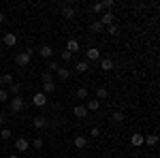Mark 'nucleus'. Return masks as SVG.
Listing matches in <instances>:
<instances>
[{
	"label": "nucleus",
	"instance_id": "f257e3e1",
	"mask_svg": "<svg viewBox=\"0 0 160 158\" xmlns=\"http://www.w3.org/2000/svg\"><path fill=\"white\" fill-rule=\"evenodd\" d=\"M32 54H34V49H26L22 54H17V56H15V64H17V66H28L30 60H32Z\"/></svg>",
	"mask_w": 160,
	"mask_h": 158
},
{
	"label": "nucleus",
	"instance_id": "f03ea898",
	"mask_svg": "<svg viewBox=\"0 0 160 158\" xmlns=\"http://www.w3.org/2000/svg\"><path fill=\"white\" fill-rule=\"evenodd\" d=\"M9 100H11V111H13V113H19V111H24L26 103H24V98H22V96H11Z\"/></svg>",
	"mask_w": 160,
	"mask_h": 158
},
{
	"label": "nucleus",
	"instance_id": "7ed1b4c3",
	"mask_svg": "<svg viewBox=\"0 0 160 158\" xmlns=\"http://www.w3.org/2000/svg\"><path fill=\"white\" fill-rule=\"evenodd\" d=\"M32 103H34V107H45L49 100H47V94H43V92H37V94L32 96Z\"/></svg>",
	"mask_w": 160,
	"mask_h": 158
},
{
	"label": "nucleus",
	"instance_id": "20e7f679",
	"mask_svg": "<svg viewBox=\"0 0 160 158\" xmlns=\"http://www.w3.org/2000/svg\"><path fill=\"white\" fill-rule=\"evenodd\" d=\"M86 58L90 62H96V60H100V49H96V47H90L86 51Z\"/></svg>",
	"mask_w": 160,
	"mask_h": 158
},
{
	"label": "nucleus",
	"instance_id": "39448f33",
	"mask_svg": "<svg viewBox=\"0 0 160 158\" xmlns=\"http://www.w3.org/2000/svg\"><path fill=\"white\" fill-rule=\"evenodd\" d=\"M38 56H41V58H45V60H49L51 56H53V49H51L49 45H43V47L38 49Z\"/></svg>",
	"mask_w": 160,
	"mask_h": 158
},
{
	"label": "nucleus",
	"instance_id": "423d86ee",
	"mask_svg": "<svg viewBox=\"0 0 160 158\" xmlns=\"http://www.w3.org/2000/svg\"><path fill=\"white\" fill-rule=\"evenodd\" d=\"M73 113H75V118H79V120H86V115H88V109L83 107V105H77L73 109Z\"/></svg>",
	"mask_w": 160,
	"mask_h": 158
},
{
	"label": "nucleus",
	"instance_id": "0eeeda50",
	"mask_svg": "<svg viewBox=\"0 0 160 158\" xmlns=\"http://www.w3.org/2000/svg\"><path fill=\"white\" fill-rule=\"evenodd\" d=\"M15 150H17V152H26V150H28V139H26V137H19V139L15 141Z\"/></svg>",
	"mask_w": 160,
	"mask_h": 158
},
{
	"label": "nucleus",
	"instance_id": "6e6552de",
	"mask_svg": "<svg viewBox=\"0 0 160 158\" xmlns=\"http://www.w3.org/2000/svg\"><path fill=\"white\" fill-rule=\"evenodd\" d=\"M98 22H100L102 26H105V28H107V26H111V24H113V13H111V11L102 13V17H100Z\"/></svg>",
	"mask_w": 160,
	"mask_h": 158
},
{
	"label": "nucleus",
	"instance_id": "1a4fd4ad",
	"mask_svg": "<svg viewBox=\"0 0 160 158\" xmlns=\"http://www.w3.org/2000/svg\"><path fill=\"white\" fill-rule=\"evenodd\" d=\"M2 41H4V45H7V47H15V45H17V37L11 34V32H9V34H4Z\"/></svg>",
	"mask_w": 160,
	"mask_h": 158
},
{
	"label": "nucleus",
	"instance_id": "9d476101",
	"mask_svg": "<svg viewBox=\"0 0 160 158\" xmlns=\"http://www.w3.org/2000/svg\"><path fill=\"white\" fill-rule=\"evenodd\" d=\"M66 51H68V54H75V51H79V41L71 38V41L66 43Z\"/></svg>",
	"mask_w": 160,
	"mask_h": 158
},
{
	"label": "nucleus",
	"instance_id": "9b49d317",
	"mask_svg": "<svg viewBox=\"0 0 160 158\" xmlns=\"http://www.w3.org/2000/svg\"><path fill=\"white\" fill-rule=\"evenodd\" d=\"M130 143H132V145H135V147H141V145H143V135L135 133V135H132V137H130Z\"/></svg>",
	"mask_w": 160,
	"mask_h": 158
},
{
	"label": "nucleus",
	"instance_id": "f8f14e48",
	"mask_svg": "<svg viewBox=\"0 0 160 158\" xmlns=\"http://www.w3.org/2000/svg\"><path fill=\"white\" fill-rule=\"evenodd\" d=\"M62 17L73 19V17H75V9H73V7H62Z\"/></svg>",
	"mask_w": 160,
	"mask_h": 158
},
{
	"label": "nucleus",
	"instance_id": "ddd939ff",
	"mask_svg": "<svg viewBox=\"0 0 160 158\" xmlns=\"http://www.w3.org/2000/svg\"><path fill=\"white\" fill-rule=\"evenodd\" d=\"M90 32H92V34H98V32H105V26L100 24V22H94V24L90 26Z\"/></svg>",
	"mask_w": 160,
	"mask_h": 158
},
{
	"label": "nucleus",
	"instance_id": "4468645a",
	"mask_svg": "<svg viewBox=\"0 0 160 158\" xmlns=\"http://www.w3.org/2000/svg\"><path fill=\"white\" fill-rule=\"evenodd\" d=\"M98 107H100V100H96V98L88 100V105H86V109H88V111H98Z\"/></svg>",
	"mask_w": 160,
	"mask_h": 158
},
{
	"label": "nucleus",
	"instance_id": "2eb2a0df",
	"mask_svg": "<svg viewBox=\"0 0 160 158\" xmlns=\"http://www.w3.org/2000/svg\"><path fill=\"white\" fill-rule=\"evenodd\" d=\"M73 143H75V147L83 150V147L88 145V139H86V137H75V139H73Z\"/></svg>",
	"mask_w": 160,
	"mask_h": 158
},
{
	"label": "nucleus",
	"instance_id": "dca6fc26",
	"mask_svg": "<svg viewBox=\"0 0 160 158\" xmlns=\"http://www.w3.org/2000/svg\"><path fill=\"white\" fill-rule=\"evenodd\" d=\"M109 96V90L107 88H96V100H105Z\"/></svg>",
	"mask_w": 160,
	"mask_h": 158
},
{
	"label": "nucleus",
	"instance_id": "f3484780",
	"mask_svg": "<svg viewBox=\"0 0 160 158\" xmlns=\"http://www.w3.org/2000/svg\"><path fill=\"white\" fill-rule=\"evenodd\" d=\"M100 69H102V71H111V69H113V60H111V58H102V60H100Z\"/></svg>",
	"mask_w": 160,
	"mask_h": 158
},
{
	"label": "nucleus",
	"instance_id": "a211bd4d",
	"mask_svg": "<svg viewBox=\"0 0 160 158\" xmlns=\"http://www.w3.org/2000/svg\"><path fill=\"white\" fill-rule=\"evenodd\" d=\"M56 73H58V77H60L62 81H66V79L71 77V71H68V69H64V66H60V69H58Z\"/></svg>",
	"mask_w": 160,
	"mask_h": 158
},
{
	"label": "nucleus",
	"instance_id": "6ab92c4d",
	"mask_svg": "<svg viewBox=\"0 0 160 158\" xmlns=\"http://www.w3.org/2000/svg\"><path fill=\"white\" fill-rule=\"evenodd\" d=\"M32 124H34V128H45V126H47V120H45L43 115H37Z\"/></svg>",
	"mask_w": 160,
	"mask_h": 158
},
{
	"label": "nucleus",
	"instance_id": "aec40b11",
	"mask_svg": "<svg viewBox=\"0 0 160 158\" xmlns=\"http://www.w3.org/2000/svg\"><path fill=\"white\" fill-rule=\"evenodd\" d=\"M0 84H2V85H9V84H13V75H11V73L0 75Z\"/></svg>",
	"mask_w": 160,
	"mask_h": 158
},
{
	"label": "nucleus",
	"instance_id": "412c9836",
	"mask_svg": "<svg viewBox=\"0 0 160 158\" xmlns=\"http://www.w3.org/2000/svg\"><path fill=\"white\" fill-rule=\"evenodd\" d=\"M143 143H148V145H156V143H158V135H149V137H143Z\"/></svg>",
	"mask_w": 160,
	"mask_h": 158
},
{
	"label": "nucleus",
	"instance_id": "4be33fe9",
	"mask_svg": "<svg viewBox=\"0 0 160 158\" xmlns=\"http://www.w3.org/2000/svg\"><path fill=\"white\" fill-rule=\"evenodd\" d=\"M111 120L115 122V124H122V122H124V113H122V111H113Z\"/></svg>",
	"mask_w": 160,
	"mask_h": 158
},
{
	"label": "nucleus",
	"instance_id": "5701e85b",
	"mask_svg": "<svg viewBox=\"0 0 160 158\" xmlns=\"http://www.w3.org/2000/svg\"><path fill=\"white\" fill-rule=\"evenodd\" d=\"M41 79H43V84H53V75L49 71H45V73L41 75Z\"/></svg>",
	"mask_w": 160,
	"mask_h": 158
},
{
	"label": "nucleus",
	"instance_id": "b1692460",
	"mask_svg": "<svg viewBox=\"0 0 160 158\" xmlns=\"http://www.w3.org/2000/svg\"><path fill=\"white\" fill-rule=\"evenodd\" d=\"M19 92H22V84H15V81H13L11 84V94L13 96H19Z\"/></svg>",
	"mask_w": 160,
	"mask_h": 158
},
{
	"label": "nucleus",
	"instance_id": "393cba45",
	"mask_svg": "<svg viewBox=\"0 0 160 158\" xmlns=\"http://www.w3.org/2000/svg\"><path fill=\"white\" fill-rule=\"evenodd\" d=\"M75 94H77L79 100H83V98H88V90H86V88H77V92H75Z\"/></svg>",
	"mask_w": 160,
	"mask_h": 158
},
{
	"label": "nucleus",
	"instance_id": "a878e982",
	"mask_svg": "<svg viewBox=\"0 0 160 158\" xmlns=\"http://www.w3.org/2000/svg\"><path fill=\"white\" fill-rule=\"evenodd\" d=\"M51 92H56V85L53 84H43V94H51Z\"/></svg>",
	"mask_w": 160,
	"mask_h": 158
},
{
	"label": "nucleus",
	"instance_id": "bb28decb",
	"mask_svg": "<svg viewBox=\"0 0 160 158\" xmlns=\"http://www.w3.org/2000/svg\"><path fill=\"white\" fill-rule=\"evenodd\" d=\"M105 30H107V34H113V37H115V34H118V32H120V28H118V26H115V24L107 26V28H105Z\"/></svg>",
	"mask_w": 160,
	"mask_h": 158
},
{
	"label": "nucleus",
	"instance_id": "cd10ccee",
	"mask_svg": "<svg viewBox=\"0 0 160 158\" xmlns=\"http://www.w3.org/2000/svg\"><path fill=\"white\" fill-rule=\"evenodd\" d=\"M7 100H9V90L0 88V103H7Z\"/></svg>",
	"mask_w": 160,
	"mask_h": 158
},
{
	"label": "nucleus",
	"instance_id": "c85d7f7f",
	"mask_svg": "<svg viewBox=\"0 0 160 158\" xmlns=\"http://www.w3.org/2000/svg\"><path fill=\"white\" fill-rule=\"evenodd\" d=\"M0 139H4V141L11 139V128H2V130H0Z\"/></svg>",
	"mask_w": 160,
	"mask_h": 158
},
{
	"label": "nucleus",
	"instance_id": "c756f323",
	"mask_svg": "<svg viewBox=\"0 0 160 158\" xmlns=\"http://www.w3.org/2000/svg\"><path fill=\"white\" fill-rule=\"evenodd\" d=\"M43 143H45V141H43V137H34V141H32V145L37 147V150H41V147H43Z\"/></svg>",
	"mask_w": 160,
	"mask_h": 158
},
{
	"label": "nucleus",
	"instance_id": "7c9ffc66",
	"mask_svg": "<svg viewBox=\"0 0 160 158\" xmlns=\"http://www.w3.org/2000/svg\"><path fill=\"white\" fill-rule=\"evenodd\" d=\"M75 69H77L79 73H86V71H88V62H77V66H75Z\"/></svg>",
	"mask_w": 160,
	"mask_h": 158
},
{
	"label": "nucleus",
	"instance_id": "2f4dec72",
	"mask_svg": "<svg viewBox=\"0 0 160 158\" xmlns=\"http://www.w3.org/2000/svg\"><path fill=\"white\" fill-rule=\"evenodd\" d=\"M92 11H94L96 15H98V13H102L105 9H102V4H100V2H96V4H92Z\"/></svg>",
	"mask_w": 160,
	"mask_h": 158
},
{
	"label": "nucleus",
	"instance_id": "473e14b6",
	"mask_svg": "<svg viewBox=\"0 0 160 158\" xmlns=\"http://www.w3.org/2000/svg\"><path fill=\"white\" fill-rule=\"evenodd\" d=\"M62 60H64V62H71V60H73V54H68V51L64 49V51H62Z\"/></svg>",
	"mask_w": 160,
	"mask_h": 158
},
{
	"label": "nucleus",
	"instance_id": "72a5a7b5",
	"mask_svg": "<svg viewBox=\"0 0 160 158\" xmlns=\"http://www.w3.org/2000/svg\"><path fill=\"white\" fill-rule=\"evenodd\" d=\"M100 4H102V9H113V0H105Z\"/></svg>",
	"mask_w": 160,
	"mask_h": 158
},
{
	"label": "nucleus",
	"instance_id": "f704fd0d",
	"mask_svg": "<svg viewBox=\"0 0 160 158\" xmlns=\"http://www.w3.org/2000/svg\"><path fill=\"white\" fill-rule=\"evenodd\" d=\"M58 69H60V64H58V62H49V73L58 71Z\"/></svg>",
	"mask_w": 160,
	"mask_h": 158
},
{
	"label": "nucleus",
	"instance_id": "c9c22d12",
	"mask_svg": "<svg viewBox=\"0 0 160 158\" xmlns=\"http://www.w3.org/2000/svg\"><path fill=\"white\" fill-rule=\"evenodd\" d=\"M90 135H92V137H98V135H100V130H98V128H96V126H94V128L90 130Z\"/></svg>",
	"mask_w": 160,
	"mask_h": 158
},
{
	"label": "nucleus",
	"instance_id": "e433bc0d",
	"mask_svg": "<svg viewBox=\"0 0 160 158\" xmlns=\"http://www.w3.org/2000/svg\"><path fill=\"white\" fill-rule=\"evenodd\" d=\"M4 122H7V120H4V115H0V126H4Z\"/></svg>",
	"mask_w": 160,
	"mask_h": 158
},
{
	"label": "nucleus",
	"instance_id": "4c0bfd02",
	"mask_svg": "<svg viewBox=\"0 0 160 158\" xmlns=\"http://www.w3.org/2000/svg\"><path fill=\"white\" fill-rule=\"evenodd\" d=\"M2 22H4V13L0 11V24H2Z\"/></svg>",
	"mask_w": 160,
	"mask_h": 158
},
{
	"label": "nucleus",
	"instance_id": "58836bf2",
	"mask_svg": "<svg viewBox=\"0 0 160 158\" xmlns=\"http://www.w3.org/2000/svg\"><path fill=\"white\" fill-rule=\"evenodd\" d=\"M9 158H19V156H17V154H11V156H9Z\"/></svg>",
	"mask_w": 160,
	"mask_h": 158
}]
</instances>
